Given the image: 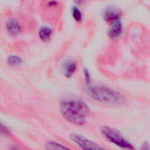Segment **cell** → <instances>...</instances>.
<instances>
[{
	"mask_svg": "<svg viewBox=\"0 0 150 150\" xmlns=\"http://www.w3.org/2000/svg\"><path fill=\"white\" fill-rule=\"evenodd\" d=\"M102 135L112 144L123 149H134L133 145L128 141L118 130L107 126H103L101 128Z\"/></svg>",
	"mask_w": 150,
	"mask_h": 150,
	"instance_id": "3957f363",
	"label": "cell"
},
{
	"mask_svg": "<svg viewBox=\"0 0 150 150\" xmlns=\"http://www.w3.org/2000/svg\"><path fill=\"white\" fill-rule=\"evenodd\" d=\"M70 139L79 146L83 149H103L101 147L95 142L87 139L85 137L76 133H73L70 135Z\"/></svg>",
	"mask_w": 150,
	"mask_h": 150,
	"instance_id": "277c9868",
	"label": "cell"
},
{
	"mask_svg": "<svg viewBox=\"0 0 150 150\" xmlns=\"http://www.w3.org/2000/svg\"><path fill=\"white\" fill-rule=\"evenodd\" d=\"M122 32V25L120 20L111 23V27L108 31V36L112 39L118 38Z\"/></svg>",
	"mask_w": 150,
	"mask_h": 150,
	"instance_id": "52a82bcc",
	"label": "cell"
},
{
	"mask_svg": "<svg viewBox=\"0 0 150 150\" xmlns=\"http://www.w3.org/2000/svg\"><path fill=\"white\" fill-rule=\"evenodd\" d=\"M90 96L96 101L108 105H120L125 98L120 93L105 86H93L88 88Z\"/></svg>",
	"mask_w": 150,
	"mask_h": 150,
	"instance_id": "7a4b0ae2",
	"label": "cell"
},
{
	"mask_svg": "<svg viewBox=\"0 0 150 150\" xmlns=\"http://www.w3.org/2000/svg\"><path fill=\"white\" fill-rule=\"evenodd\" d=\"M77 68V64L74 61H69L64 66V74L67 77H70L74 73Z\"/></svg>",
	"mask_w": 150,
	"mask_h": 150,
	"instance_id": "9c48e42d",
	"label": "cell"
},
{
	"mask_svg": "<svg viewBox=\"0 0 150 150\" xmlns=\"http://www.w3.org/2000/svg\"><path fill=\"white\" fill-rule=\"evenodd\" d=\"M143 149H150V146L147 144V143H144L142 145V147L141 148Z\"/></svg>",
	"mask_w": 150,
	"mask_h": 150,
	"instance_id": "2e32d148",
	"label": "cell"
},
{
	"mask_svg": "<svg viewBox=\"0 0 150 150\" xmlns=\"http://www.w3.org/2000/svg\"><path fill=\"white\" fill-rule=\"evenodd\" d=\"M59 2L56 0H50L47 3V6L50 8H55L57 6Z\"/></svg>",
	"mask_w": 150,
	"mask_h": 150,
	"instance_id": "4fadbf2b",
	"label": "cell"
},
{
	"mask_svg": "<svg viewBox=\"0 0 150 150\" xmlns=\"http://www.w3.org/2000/svg\"><path fill=\"white\" fill-rule=\"evenodd\" d=\"M60 110L67 121L77 125H83L89 113L88 106L80 100L63 101L60 103Z\"/></svg>",
	"mask_w": 150,
	"mask_h": 150,
	"instance_id": "6da1fadb",
	"label": "cell"
},
{
	"mask_svg": "<svg viewBox=\"0 0 150 150\" xmlns=\"http://www.w3.org/2000/svg\"><path fill=\"white\" fill-rule=\"evenodd\" d=\"M121 17V11L116 7L109 6L103 12V18L108 23L111 24L115 21L120 20Z\"/></svg>",
	"mask_w": 150,
	"mask_h": 150,
	"instance_id": "5b68a950",
	"label": "cell"
},
{
	"mask_svg": "<svg viewBox=\"0 0 150 150\" xmlns=\"http://www.w3.org/2000/svg\"><path fill=\"white\" fill-rule=\"evenodd\" d=\"M84 78H85L86 82L87 83H90L91 77H90V74L88 70L85 69L84 70Z\"/></svg>",
	"mask_w": 150,
	"mask_h": 150,
	"instance_id": "5bb4252c",
	"label": "cell"
},
{
	"mask_svg": "<svg viewBox=\"0 0 150 150\" xmlns=\"http://www.w3.org/2000/svg\"><path fill=\"white\" fill-rule=\"evenodd\" d=\"M7 63L11 66H18L22 63V59L18 55L11 54L7 58Z\"/></svg>",
	"mask_w": 150,
	"mask_h": 150,
	"instance_id": "30bf717a",
	"label": "cell"
},
{
	"mask_svg": "<svg viewBox=\"0 0 150 150\" xmlns=\"http://www.w3.org/2000/svg\"><path fill=\"white\" fill-rule=\"evenodd\" d=\"M84 0H74V2L77 5H81L83 4Z\"/></svg>",
	"mask_w": 150,
	"mask_h": 150,
	"instance_id": "e0dca14e",
	"label": "cell"
},
{
	"mask_svg": "<svg viewBox=\"0 0 150 150\" xmlns=\"http://www.w3.org/2000/svg\"><path fill=\"white\" fill-rule=\"evenodd\" d=\"M71 16L73 19L77 22H80L83 19V14L81 11L77 6L72 7L71 10Z\"/></svg>",
	"mask_w": 150,
	"mask_h": 150,
	"instance_id": "8fae6325",
	"label": "cell"
},
{
	"mask_svg": "<svg viewBox=\"0 0 150 150\" xmlns=\"http://www.w3.org/2000/svg\"><path fill=\"white\" fill-rule=\"evenodd\" d=\"M6 29L9 34L13 36H16L21 33L22 27L17 19L11 18L6 22Z\"/></svg>",
	"mask_w": 150,
	"mask_h": 150,
	"instance_id": "8992f818",
	"label": "cell"
},
{
	"mask_svg": "<svg viewBox=\"0 0 150 150\" xmlns=\"http://www.w3.org/2000/svg\"><path fill=\"white\" fill-rule=\"evenodd\" d=\"M52 35V29L47 26L41 27L38 32L39 39L42 42H47L51 38Z\"/></svg>",
	"mask_w": 150,
	"mask_h": 150,
	"instance_id": "ba28073f",
	"label": "cell"
},
{
	"mask_svg": "<svg viewBox=\"0 0 150 150\" xmlns=\"http://www.w3.org/2000/svg\"><path fill=\"white\" fill-rule=\"evenodd\" d=\"M8 129L6 128V127L5 125H3L2 123H1V135H6L7 134H8Z\"/></svg>",
	"mask_w": 150,
	"mask_h": 150,
	"instance_id": "9a60e30c",
	"label": "cell"
},
{
	"mask_svg": "<svg viewBox=\"0 0 150 150\" xmlns=\"http://www.w3.org/2000/svg\"><path fill=\"white\" fill-rule=\"evenodd\" d=\"M46 148L48 149H69L67 147L64 146L56 142H48L46 144Z\"/></svg>",
	"mask_w": 150,
	"mask_h": 150,
	"instance_id": "7c38bea8",
	"label": "cell"
}]
</instances>
